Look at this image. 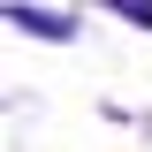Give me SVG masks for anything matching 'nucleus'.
<instances>
[{
	"instance_id": "1",
	"label": "nucleus",
	"mask_w": 152,
	"mask_h": 152,
	"mask_svg": "<svg viewBox=\"0 0 152 152\" xmlns=\"http://www.w3.org/2000/svg\"><path fill=\"white\" fill-rule=\"evenodd\" d=\"M8 15H15L23 31H38V38H69V31H76L69 15H46V8H23V0H15V8H8Z\"/></svg>"
},
{
	"instance_id": "2",
	"label": "nucleus",
	"mask_w": 152,
	"mask_h": 152,
	"mask_svg": "<svg viewBox=\"0 0 152 152\" xmlns=\"http://www.w3.org/2000/svg\"><path fill=\"white\" fill-rule=\"evenodd\" d=\"M107 8H122V15H129L137 31H152V0H107Z\"/></svg>"
}]
</instances>
